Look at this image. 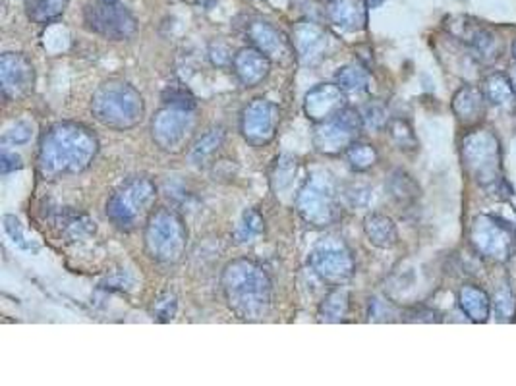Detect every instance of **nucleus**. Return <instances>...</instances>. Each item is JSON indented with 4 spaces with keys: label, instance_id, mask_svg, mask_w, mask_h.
<instances>
[{
    "label": "nucleus",
    "instance_id": "10",
    "mask_svg": "<svg viewBox=\"0 0 516 386\" xmlns=\"http://www.w3.org/2000/svg\"><path fill=\"white\" fill-rule=\"evenodd\" d=\"M195 130L194 110L165 106L153 118L151 132L155 143L166 153L182 151Z\"/></svg>",
    "mask_w": 516,
    "mask_h": 386
},
{
    "label": "nucleus",
    "instance_id": "15",
    "mask_svg": "<svg viewBox=\"0 0 516 386\" xmlns=\"http://www.w3.org/2000/svg\"><path fill=\"white\" fill-rule=\"evenodd\" d=\"M234 74L246 87H255L264 81L271 72V58L259 48L246 47L238 50L232 58Z\"/></svg>",
    "mask_w": 516,
    "mask_h": 386
},
{
    "label": "nucleus",
    "instance_id": "20",
    "mask_svg": "<svg viewBox=\"0 0 516 386\" xmlns=\"http://www.w3.org/2000/svg\"><path fill=\"white\" fill-rule=\"evenodd\" d=\"M68 6V0H30L28 2V14L35 23H50L59 19Z\"/></svg>",
    "mask_w": 516,
    "mask_h": 386
},
{
    "label": "nucleus",
    "instance_id": "7",
    "mask_svg": "<svg viewBox=\"0 0 516 386\" xmlns=\"http://www.w3.org/2000/svg\"><path fill=\"white\" fill-rule=\"evenodd\" d=\"M83 21L89 31L110 41H126L137 31L136 18L118 2H89L83 10Z\"/></svg>",
    "mask_w": 516,
    "mask_h": 386
},
{
    "label": "nucleus",
    "instance_id": "19",
    "mask_svg": "<svg viewBox=\"0 0 516 386\" xmlns=\"http://www.w3.org/2000/svg\"><path fill=\"white\" fill-rule=\"evenodd\" d=\"M348 292L344 288L333 290L327 298L323 299L319 307V318L325 323H339L348 313Z\"/></svg>",
    "mask_w": 516,
    "mask_h": 386
},
{
    "label": "nucleus",
    "instance_id": "25",
    "mask_svg": "<svg viewBox=\"0 0 516 386\" xmlns=\"http://www.w3.org/2000/svg\"><path fill=\"white\" fill-rule=\"evenodd\" d=\"M346 154V159H348V163L354 170H368L371 168L373 164L377 163V151L373 149V145L368 143H360V141H354V143L344 151Z\"/></svg>",
    "mask_w": 516,
    "mask_h": 386
},
{
    "label": "nucleus",
    "instance_id": "37",
    "mask_svg": "<svg viewBox=\"0 0 516 386\" xmlns=\"http://www.w3.org/2000/svg\"><path fill=\"white\" fill-rule=\"evenodd\" d=\"M331 2H333V0H331Z\"/></svg>",
    "mask_w": 516,
    "mask_h": 386
},
{
    "label": "nucleus",
    "instance_id": "27",
    "mask_svg": "<svg viewBox=\"0 0 516 386\" xmlns=\"http://www.w3.org/2000/svg\"><path fill=\"white\" fill-rule=\"evenodd\" d=\"M163 103L165 106H175V108H188V110H195V99L194 95L184 89V87L172 85L163 91Z\"/></svg>",
    "mask_w": 516,
    "mask_h": 386
},
{
    "label": "nucleus",
    "instance_id": "8",
    "mask_svg": "<svg viewBox=\"0 0 516 386\" xmlns=\"http://www.w3.org/2000/svg\"><path fill=\"white\" fill-rule=\"evenodd\" d=\"M310 269L327 284L341 286L344 280L354 274V257L350 250L337 238L317 243L310 253Z\"/></svg>",
    "mask_w": 516,
    "mask_h": 386
},
{
    "label": "nucleus",
    "instance_id": "36",
    "mask_svg": "<svg viewBox=\"0 0 516 386\" xmlns=\"http://www.w3.org/2000/svg\"><path fill=\"white\" fill-rule=\"evenodd\" d=\"M103 2H118V0H103Z\"/></svg>",
    "mask_w": 516,
    "mask_h": 386
},
{
    "label": "nucleus",
    "instance_id": "35",
    "mask_svg": "<svg viewBox=\"0 0 516 386\" xmlns=\"http://www.w3.org/2000/svg\"><path fill=\"white\" fill-rule=\"evenodd\" d=\"M513 57H515V60H516V43L513 45Z\"/></svg>",
    "mask_w": 516,
    "mask_h": 386
},
{
    "label": "nucleus",
    "instance_id": "1",
    "mask_svg": "<svg viewBox=\"0 0 516 386\" xmlns=\"http://www.w3.org/2000/svg\"><path fill=\"white\" fill-rule=\"evenodd\" d=\"M97 147V137L86 125L76 122L50 125L39 143L37 166L41 176L45 180H54L83 172L95 159Z\"/></svg>",
    "mask_w": 516,
    "mask_h": 386
},
{
    "label": "nucleus",
    "instance_id": "31",
    "mask_svg": "<svg viewBox=\"0 0 516 386\" xmlns=\"http://www.w3.org/2000/svg\"><path fill=\"white\" fill-rule=\"evenodd\" d=\"M31 137V124L28 122H18V124L10 128L6 134L2 135V141L10 145H21L26 143Z\"/></svg>",
    "mask_w": 516,
    "mask_h": 386
},
{
    "label": "nucleus",
    "instance_id": "6",
    "mask_svg": "<svg viewBox=\"0 0 516 386\" xmlns=\"http://www.w3.org/2000/svg\"><path fill=\"white\" fill-rule=\"evenodd\" d=\"M296 207L306 222L323 228L341 219V201L333 182L325 174H313L298 192Z\"/></svg>",
    "mask_w": 516,
    "mask_h": 386
},
{
    "label": "nucleus",
    "instance_id": "21",
    "mask_svg": "<svg viewBox=\"0 0 516 386\" xmlns=\"http://www.w3.org/2000/svg\"><path fill=\"white\" fill-rule=\"evenodd\" d=\"M264 216L255 209H248L242 214L236 230H234V240H236V243H252V241H255V238H259L264 234Z\"/></svg>",
    "mask_w": 516,
    "mask_h": 386
},
{
    "label": "nucleus",
    "instance_id": "16",
    "mask_svg": "<svg viewBox=\"0 0 516 386\" xmlns=\"http://www.w3.org/2000/svg\"><path fill=\"white\" fill-rule=\"evenodd\" d=\"M292 47L300 60L315 62L325 54V50L329 47V37L325 29L319 28L317 23L302 21L292 31Z\"/></svg>",
    "mask_w": 516,
    "mask_h": 386
},
{
    "label": "nucleus",
    "instance_id": "30",
    "mask_svg": "<svg viewBox=\"0 0 516 386\" xmlns=\"http://www.w3.org/2000/svg\"><path fill=\"white\" fill-rule=\"evenodd\" d=\"M360 114L364 125L373 128V130H379V128L387 124V112H385V108L381 105H368Z\"/></svg>",
    "mask_w": 516,
    "mask_h": 386
},
{
    "label": "nucleus",
    "instance_id": "32",
    "mask_svg": "<svg viewBox=\"0 0 516 386\" xmlns=\"http://www.w3.org/2000/svg\"><path fill=\"white\" fill-rule=\"evenodd\" d=\"M176 298L170 294H163L155 301V315L159 321H170L176 315Z\"/></svg>",
    "mask_w": 516,
    "mask_h": 386
},
{
    "label": "nucleus",
    "instance_id": "12",
    "mask_svg": "<svg viewBox=\"0 0 516 386\" xmlns=\"http://www.w3.org/2000/svg\"><path fill=\"white\" fill-rule=\"evenodd\" d=\"M35 70L31 60L20 52H4L0 58V85L6 101H20L33 91Z\"/></svg>",
    "mask_w": 516,
    "mask_h": 386
},
{
    "label": "nucleus",
    "instance_id": "5",
    "mask_svg": "<svg viewBox=\"0 0 516 386\" xmlns=\"http://www.w3.org/2000/svg\"><path fill=\"white\" fill-rule=\"evenodd\" d=\"M147 255L159 263H178L184 257L188 232L180 214L170 209H157L149 216L143 234Z\"/></svg>",
    "mask_w": 516,
    "mask_h": 386
},
{
    "label": "nucleus",
    "instance_id": "18",
    "mask_svg": "<svg viewBox=\"0 0 516 386\" xmlns=\"http://www.w3.org/2000/svg\"><path fill=\"white\" fill-rule=\"evenodd\" d=\"M364 232H366L368 240L381 250H389L399 240V232H397L395 222L385 214H370L364 221Z\"/></svg>",
    "mask_w": 516,
    "mask_h": 386
},
{
    "label": "nucleus",
    "instance_id": "29",
    "mask_svg": "<svg viewBox=\"0 0 516 386\" xmlns=\"http://www.w3.org/2000/svg\"><path fill=\"white\" fill-rule=\"evenodd\" d=\"M4 230H6V234L10 236L12 241H14L18 247H21V250H26V251L37 250V245H35L31 240H28V236L23 234L20 221H18L16 216H4Z\"/></svg>",
    "mask_w": 516,
    "mask_h": 386
},
{
    "label": "nucleus",
    "instance_id": "24",
    "mask_svg": "<svg viewBox=\"0 0 516 386\" xmlns=\"http://www.w3.org/2000/svg\"><path fill=\"white\" fill-rule=\"evenodd\" d=\"M389 192L397 201L410 203L414 201L419 195V187L418 183L414 182L408 174L402 172V170H397V172L390 176Z\"/></svg>",
    "mask_w": 516,
    "mask_h": 386
},
{
    "label": "nucleus",
    "instance_id": "3",
    "mask_svg": "<svg viewBox=\"0 0 516 386\" xmlns=\"http://www.w3.org/2000/svg\"><path fill=\"white\" fill-rule=\"evenodd\" d=\"M91 112L99 124L112 130H130L143 120L146 105L130 83L112 79L93 93Z\"/></svg>",
    "mask_w": 516,
    "mask_h": 386
},
{
    "label": "nucleus",
    "instance_id": "4",
    "mask_svg": "<svg viewBox=\"0 0 516 386\" xmlns=\"http://www.w3.org/2000/svg\"><path fill=\"white\" fill-rule=\"evenodd\" d=\"M157 185L149 176H134L118 187L107 201L108 221L118 230L132 232L143 226L153 214Z\"/></svg>",
    "mask_w": 516,
    "mask_h": 386
},
{
    "label": "nucleus",
    "instance_id": "22",
    "mask_svg": "<svg viewBox=\"0 0 516 386\" xmlns=\"http://www.w3.org/2000/svg\"><path fill=\"white\" fill-rule=\"evenodd\" d=\"M224 143V130L223 128H213L207 134H204L192 147V161L197 164L205 163L207 159H211Z\"/></svg>",
    "mask_w": 516,
    "mask_h": 386
},
{
    "label": "nucleus",
    "instance_id": "13",
    "mask_svg": "<svg viewBox=\"0 0 516 386\" xmlns=\"http://www.w3.org/2000/svg\"><path fill=\"white\" fill-rule=\"evenodd\" d=\"M246 37L252 47L259 48L264 54L271 58V62H288L292 60L294 47L286 41L279 29L265 19H252L246 26Z\"/></svg>",
    "mask_w": 516,
    "mask_h": 386
},
{
    "label": "nucleus",
    "instance_id": "34",
    "mask_svg": "<svg viewBox=\"0 0 516 386\" xmlns=\"http://www.w3.org/2000/svg\"><path fill=\"white\" fill-rule=\"evenodd\" d=\"M366 2H368V6H370V8H377V6H381L385 0H366Z\"/></svg>",
    "mask_w": 516,
    "mask_h": 386
},
{
    "label": "nucleus",
    "instance_id": "9",
    "mask_svg": "<svg viewBox=\"0 0 516 386\" xmlns=\"http://www.w3.org/2000/svg\"><path fill=\"white\" fill-rule=\"evenodd\" d=\"M364 128L361 114L358 110L344 108L331 120H325L317 124L313 134V145L323 154L344 153L350 147Z\"/></svg>",
    "mask_w": 516,
    "mask_h": 386
},
{
    "label": "nucleus",
    "instance_id": "2",
    "mask_svg": "<svg viewBox=\"0 0 516 386\" xmlns=\"http://www.w3.org/2000/svg\"><path fill=\"white\" fill-rule=\"evenodd\" d=\"M223 292L228 307L244 321H259L267 317L273 286L261 265L250 259H236L223 270Z\"/></svg>",
    "mask_w": 516,
    "mask_h": 386
},
{
    "label": "nucleus",
    "instance_id": "33",
    "mask_svg": "<svg viewBox=\"0 0 516 386\" xmlns=\"http://www.w3.org/2000/svg\"><path fill=\"white\" fill-rule=\"evenodd\" d=\"M21 166H23V163H21L20 154L2 151V159H0V168H2V172H14V170H20Z\"/></svg>",
    "mask_w": 516,
    "mask_h": 386
},
{
    "label": "nucleus",
    "instance_id": "28",
    "mask_svg": "<svg viewBox=\"0 0 516 386\" xmlns=\"http://www.w3.org/2000/svg\"><path fill=\"white\" fill-rule=\"evenodd\" d=\"M389 134L400 149H414V147L418 145L416 135L412 132V128H410L404 120H390Z\"/></svg>",
    "mask_w": 516,
    "mask_h": 386
},
{
    "label": "nucleus",
    "instance_id": "14",
    "mask_svg": "<svg viewBox=\"0 0 516 386\" xmlns=\"http://www.w3.org/2000/svg\"><path fill=\"white\" fill-rule=\"evenodd\" d=\"M344 108H346L344 91L339 85H333V83H323V85L313 87L312 91L306 95V101H304V112L315 124L331 120L333 116H337Z\"/></svg>",
    "mask_w": 516,
    "mask_h": 386
},
{
    "label": "nucleus",
    "instance_id": "11",
    "mask_svg": "<svg viewBox=\"0 0 516 386\" xmlns=\"http://www.w3.org/2000/svg\"><path fill=\"white\" fill-rule=\"evenodd\" d=\"M281 120L279 106L267 99H253L240 116V132L253 147H265L275 139Z\"/></svg>",
    "mask_w": 516,
    "mask_h": 386
},
{
    "label": "nucleus",
    "instance_id": "17",
    "mask_svg": "<svg viewBox=\"0 0 516 386\" xmlns=\"http://www.w3.org/2000/svg\"><path fill=\"white\" fill-rule=\"evenodd\" d=\"M368 2L366 0H333L327 16L335 28L341 31H361L368 23Z\"/></svg>",
    "mask_w": 516,
    "mask_h": 386
},
{
    "label": "nucleus",
    "instance_id": "26",
    "mask_svg": "<svg viewBox=\"0 0 516 386\" xmlns=\"http://www.w3.org/2000/svg\"><path fill=\"white\" fill-rule=\"evenodd\" d=\"M460 305L464 307V311H466L468 315H472V318H474V307H477L476 313L479 311V318L487 317L486 294H482V292H477V290H474V288L462 290V294H460Z\"/></svg>",
    "mask_w": 516,
    "mask_h": 386
},
{
    "label": "nucleus",
    "instance_id": "23",
    "mask_svg": "<svg viewBox=\"0 0 516 386\" xmlns=\"http://www.w3.org/2000/svg\"><path fill=\"white\" fill-rule=\"evenodd\" d=\"M337 85L342 91H350V93H360L370 87V74L361 66L350 64V66L341 68L337 72Z\"/></svg>",
    "mask_w": 516,
    "mask_h": 386
}]
</instances>
